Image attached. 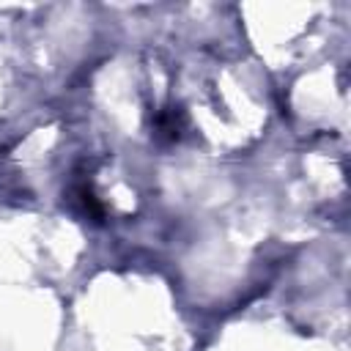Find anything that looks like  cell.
Instances as JSON below:
<instances>
[{
  "mask_svg": "<svg viewBox=\"0 0 351 351\" xmlns=\"http://www.w3.org/2000/svg\"><path fill=\"white\" fill-rule=\"evenodd\" d=\"M181 126H184V115L178 110H159L156 118H154V132L159 140H176L181 134Z\"/></svg>",
  "mask_w": 351,
  "mask_h": 351,
  "instance_id": "6da1fadb",
  "label": "cell"
}]
</instances>
